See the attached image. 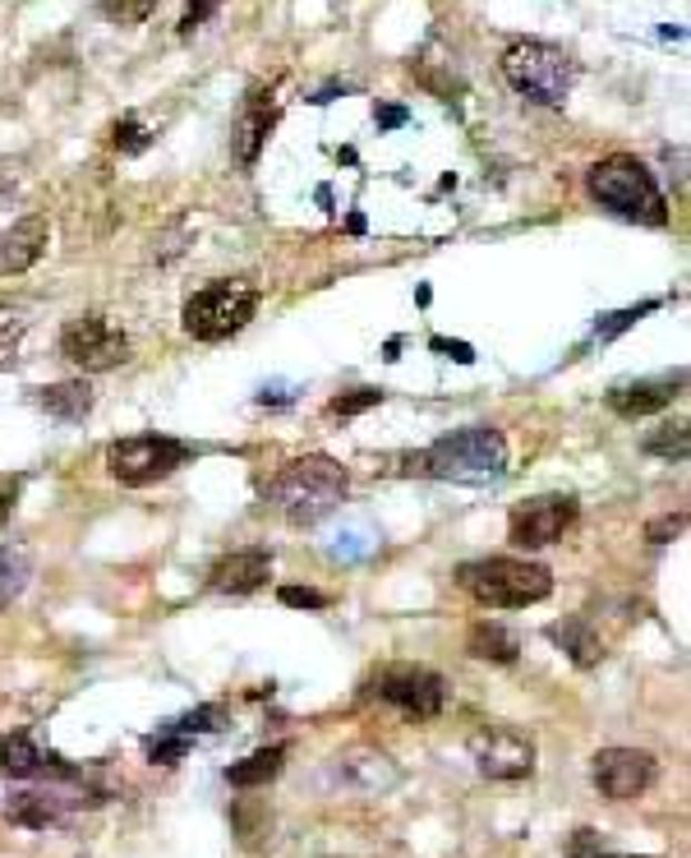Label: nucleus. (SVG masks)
Masks as SVG:
<instances>
[{
  "label": "nucleus",
  "mask_w": 691,
  "mask_h": 858,
  "mask_svg": "<svg viewBox=\"0 0 691 858\" xmlns=\"http://www.w3.org/2000/svg\"><path fill=\"white\" fill-rule=\"evenodd\" d=\"M345 489H351V480H345V471L332 462V457L309 452V457H296V462H287L272 476L268 499L291 527H313V522H323L328 512L341 508Z\"/></svg>",
  "instance_id": "1"
},
{
  "label": "nucleus",
  "mask_w": 691,
  "mask_h": 858,
  "mask_svg": "<svg viewBox=\"0 0 691 858\" xmlns=\"http://www.w3.org/2000/svg\"><path fill=\"white\" fill-rule=\"evenodd\" d=\"M379 126H383V130L405 126V107H379Z\"/></svg>",
  "instance_id": "35"
},
{
  "label": "nucleus",
  "mask_w": 691,
  "mask_h": 858,
  "mask_svg": "<svg viewBox=\"0 0 691 858\" xmlns=\"http://www.w3.org/2000/svg\"><path fill=\"white\" fill-rule=\"evenodd\" d=\"M190 448L167 439V435H134V439H116L107 448V467L120 485H157L167 480L176 467H184Z\"/></svg>",
  "instance_id": "8"
},
{
  "label": "nucleus",
  "mask_w": 691,
  "mask_h": 858,
  "mask_svg": "<svg viewBox=\"0 0 691 858\" xmlns=\"http://www.w3.org/2000/svg\"><path fill=\"white\" fill-rule=\"evenodd\" d=\"M47 236H51L47 218H23L10 231H0V278H14V272L33 268L47 250Z\"/></svg>",
  "instance_id": "15"
},
{
  "label": "nucleus",
  "mask_w": 691,
  "mask_h": 858,
  "mask_svg": "<svg viewBox=\"0 0 691 858\" xmlns=\"http://www.w3.org/2000/svg\"><path fill=\"white\" fill-rule=\"evenodd\" d=\"M254 315H259V287H249L240 278H222L184 300L180 323L194 342H222V337H236Z\"/></svg>",
  "instance_id": "6"
},
{
  "label": "nucleus",
  "mask_w": 691,
  "mask_h": 858,
  "mask_svg": "<svg viewBox=\"0 0 691 858\" xmlns=\"http://www.w3.org/2000/svg\"><path fill=\"white\" fill-rule=\"evenodd\" d=\"M60 356L83 375H102L130 360V337L120 332L107 315H79L60 328Z\"/></svg>",
  "instance_id": "7"
},
{
  "label": "nucleus",
  "mask_w": 691,
  "mask_h": 858,
  "mask_svg": "<svg viewBox=\"0 0 691 858\" xmlns=\"http://www.w3.org/2000/svg\"><path fill=\"white\" fill-rule=\"evenodd\" d=\"M227 725V711L222 707H199V711H190L184 720H176V725H167V734H212V729H222Z\"/></svg>",
  "instance_id": "27"
},
{
  "label": "nucleus",
  "mask_w": 691,
  "mask_h": 858,
  "mask_svg": "<svg viewBox=\"0 0 691 858\" xmlns=\"http://www.w3.org/2000/svg\"><path fill=\"white\" fill-rule=\"evenodd\" d=\"M457 587L470 600L489 605V609H525V605H540L553 591V572L544 563L498 555V559L461 563L457 568Z\"/></svg>",
  "instance_id": "2"
},
{
  "label": "nucleus",
  "mask_w": 691,
  "mask_h": 858,
  "mask_svg": "<svg viewBox=\"0 0 691 858\" xmlns=\"http://www.w3.org/2000/svg\"><path fill=\"white\" fill-rule=\"evenodd\" d=\"M379 402H383V388H355V392H341V397H332V402H328V411H332V416H360V411L379 407Z\"/></svg>",
  "instance_id": "28"
},
{
  "label": "nucleus",
  "mask_w": 691,
  "mask_h": 858,
  "mask_svg": "<svg viewBox=\"0 0 691 858\" xmlns=\"http://www.w3.org/2000/svg\"><path fill=\"white\" fill-rule=\"evenodd\" d=\"M438 351H452V360H461V365H470L475 356H470V347H461V342H433Z\"/></svg>",
  "instance_id": "36"
},
{
  "label": "nucleus",
  "mask_w": 691,
  "mask_h": 858,
  "mask_svg": "<svg viewBox=\"0 0 691 858\" xmlns=\"http://www.w3.org/2000/svg\"><path fill=\"white\" fill-rule=\"evenodd\" d=\"M687 443H691V439H687V420H673V425L664 420V425H654V429H650L641 448H645L650 457H678V462H682V457H687Z\"/></svg>",
  "instance_id": "24"
},
{
  "label": "nucleus",
  "mask_w": 691,
  "mask_h": 858,
  "mask_svg": "<svg viewBox=\"0 0 691 858\" xmlns=\"http://www.w3.org/2000/svg\"><path fill=\"white\" fill-rule=\"evenodd\" d=\"M465 651L475 656V660H493V665H512L521 656V637L512 628H502L493 619H480V623H470L465 632Z\"/></svg>",
  "instance_id": "17"
},
{
  "label": "nucleus",
  "mask_w": 691,
  "mask_h": 858,
  "mask_svg": "<svg viewBox=\"0 0 691 858\" xmlns=\"http://www.w3.org/2000/svg\"><path fill=\"white\" fill-rule=\"evenodd\" d=\"M682 522H687L682 512H678V517H659V522H650V527H645V536H650L654 545H664L669 536H678V531H682Z\"/></svg>",
  "instance_id": "34"
},
{
  "label": "nucleus",
  "mask_w": 691,
  "mask_h": 858,
  "mask_svg": "<svg viewBox=\"0 0 691 858\" xmlns=\"http://www.w3.org/2000/svg\"><path fill=\"white\" fill-rule=\"evenodd\" d=\"M687 383V370L678 375H659V379H637V383H618L609 388V411L637 420V416H650V411H664L673 397L682 392Z\"/></svg>",
  "instance_id": "13"
},
{
  "label": "nucleus",
  "mask_w": 691,
  "mask_h": 858,
  "mask_svg": "<svg viewBox=\"0 0 691 858\" xmlns=\"http://www.w3.org/2000/svg\"><path fill=\"white\" fill-rule=\"evenodd\" d=\"M281 605H296V609H328V596H323V591H304V587H281Z\"/></svg>",
  "instance_id": "32"
},
{
  "label": "nucleus",
  "mask_w": 691,
  "mask_h": 858,
  "mask_svg": "<svg viewBox=\"0 0 691 858\" xmlns=\"http://www.w3.org/2000/svg\"><path fill=\"white\" fill-rule=\"evenodd\" d=\"M641 858H645V854H641Z\"/></svg>",
  "instance_id": "38"
},
{
  "label": "nucleus",
  "mask_w": 691,
  "mask_h": 858,
  "mask_svg": "<svg viewBox=\"0 0 691 858\" xmlns=\"http://www.w3.org/2000/svg\"><path fill=\"white\" fill-rule=\"evenodd\" d=\"M212 10H217V0H190V6H184V19H180V33H194V28H199Z\"/></svg>",
  "instance_id": "33"
},
{
  "label": "nucleus",
  "mask_w": 691,
  "mask_h": 858,
  "mask_svg": "<svg viewBox=\"0 0 691 858\" xmlns=\"http://www.w3.org/2000/svg\"><path fill=\"white\" fill-rule=\"evenodd\" d=\"M272 126H277V107H272L263 93H254V102L244 107L240 126H236V158H240L244 167H254V162H259V152H263Z\"/></svg>",
  "instance_id": "16"
},
{
  "label": "nucleus",
  "mask_w": 691,
  "mask_h": 858,
  "mask_svg": "<svg viewBox=\"0 0 691 858\" xmlns=\"http://www.w3.org/2000/svg\"><path fill=\"white\" fill-rule=\"evenodd\" d=\"M268 577H272V555H268V549H236V555H227L222 563L212 568V591L249 596V591H259Z\"/></svg>",
  "instance_id": "14"
},
{
  "label": "nucleus",
  "mask_w": 691,
  "mask_h": 858,
  "mask_svg": "<svg viewBox=\"0 0 691 858\" xmlns=\"http://www.w3.org/2000/svg\"><path fill=\"white\" fill-rule=\"evenodd\" d=\"M28 577H33V568H28V555L14 545H0V609H10L23 587H28Z\"/></svg>",
  "instance_id": "23"
},
{
  "label": "nucleus",
  "mask_w": 691,
  "mask_h": 858,
  "mask_svg": "<svg viewBox=\"0 0 691 858\" xmlns=\"http://www.w3.org/2000/svg\"><path fill=\"white\" fill-rule=\"evenodd\" d=\"M47 766H51V761L33 748V739H28V734H6V739H0V771H6V776L28 780V776H42Z\"/></svg>",
  "instance_id": "22"
},
{
  "label": "nucleus",
  "mask_w": 691,
  "mask_h": 858,
  "mask_svg": "<svg viewBox=\"0 0 691 858\" xmlns=\"http://www.w3.org/2000/svg\"><path fill=\"white\" fill-rule=\"evenodd\" d=\"M568 854H572V858H604L609 845L600 840V831H577V836L568 840Z\"/></svg>",
  "instance_id": "31"
},
{
  "label": "nucleus",
  "mask_w": 691,
  "mask_h": 858,
  "mask_svg": "<svg viewBox=\"0 0 691 858\" xmlns=\"http://www.w3.org/2000/svg\"><path fill=\"white\" fill-rule=\"evenodd\" d=\"M502 79H508L530 102L562 107L572 93V83H577V60L553 42L525 38V42H512L508 51H502Z\"/></svg>",
  "instance_id": "5"
},
{
  "label": "nucleus",
  "mask_w": 691,
  "mask_h": 858,
  "mask_svg": "<svg viewBox=\"0 0 691 858\" xmlns=\"http://www.w3.org/2000/svg\"><path fill=\"white\" fill-rule=\"evenodd\" d=\"M111 139H116V148H120V152H143V148L152 143V139H148V130L139 126V120H134V116H124V120H120V126L111 130Z\"/></svg>",
  "instance_id": "30"
},
{
  "label": "nucleus",
  "mask_w": 691,
  "mask_h": 858,
  "mask_svg": "<svg viewBox=\"0 0 691 858\" xmlns=\"http://www.w3.org/2000/svg\"><path fill=\"white\" fill-rule=\"evenodd\" d=\"M19 342H23V319L10 305H0V370H10L19 360Z\"/></svg>",
  "instance_id": "25"
},
{
  "label": "nucleus",
  "mask_w": 691,
  "mask_h": 858,
  "mask_svg": "<svg viewBox=\"0 0 691 858\" xmlns=\"http://www.w3.org/2000/svg\"><path fill=\"white\" fill-rule=\"evenodd\" d=\"M281 766H287V748L272 744V748H259V752H249L244 761H236L231 771H227V780H231L236 789H263L268 780L281 776Z\"/></svg>",
  "instance_id": "19"
},
{
  "label": "nucleus",
  "mask_w": 691,
  "mask_h": 858,
  "mask_svg": "<svg viewBox=\"0 0 691 858\" xmlns=\"http://www.w3.org/2000/svg\"><path fill=\"white\" fill-rule=\"evenodd\" d=\"M594 789L604 794L613 804H632L654 785V757L650 752H637V748H604L594 752Z\"/></svg>",
  "instance_id": "11"
},
{
  "label": "nucleus",
  "mask_w": 691,
  "mask_h": 858,
  "mask_svg": "<svg viewBox=\"0 0 691 858\" xmlns=\"http://www.w3.org/2000/svg\"><path fill=\"white\" fill-rule=\"evenodd\" d=\"M38 407H42L47 416H56V420L74 425V420H83V416L92 411V388H88L83 379H74V383H51V388L38 392Z\"/></svg>",
  "instance_id": "18"
},
{
  "label": "nucleus",
  "mask_w": 691,
  "mask_h": 858,
  "mask_svg": "<svg viewBox=\"0 0 691 858\" xmlns=\"http://www.w3.org/2000/svg\"><path fill=\"white\" fill-rule=\"evenodd\" d=\"M373 692L415 720H433L448 707V679L429 665H388L373 679Z\"/></svg>",
  "instance_id": "9"
},
{
  "label": "nucleus",
  "mask_w": 691,
  "mask_h": 858,
  "mask_svg": "<svg viewBox=\"0 0 691 858\" xmlns=\"http://www.w3.org/2000/svg\"><path fill=\"white\" fill-rule=\"evenodd\" d=\"M10 508H14V485H6V480H0V522H6V517H10Z\"/></svg>",
  "instance_id": "37"
},
{
  "label": "nucleus",
  "mask_w": 691,
  "mask_h": 858,
  "mask_svg": "<svg viewBox=\"0 0 691 858\" xmlns=\"http://www.w3.org/2000/svg\"><path fill=\"white\" fill-rule=\"evenodd\" d=\"M157 10V0H102V14L120 28H139Z\"/></svg>",
  "instance_id": "26"
},
{
  "label": "nucleus",
  "mask_w": 691,
  "mask_h": 858,
  "mask_svg": "<svg viewBox=\"0 0 691 858\" xmlns=\"http://www.w3.org/2000/svg\"><path fill=\"white\" fill-rule=\"evenodd\" d=\"M70 804H79V799H66V794H56V789H47V794H19V799L6 808V817L19 821V826H47V821H56L60 812H66Z\"/></svg>",
  "instance_id": "21"
},
{
  "label": "nucleus",
  "mask_w": 691,
  "mask_h": 858,
  "mask_svg": "<svg viewBox=\"0 0 691 858\" xmlns=\"http://www.w3.org/2000/svg\"><path fill=\"white\" fill-rule=\"evenodd\" d=\"M420 467L438 480H457V485H489L508 471V439L498 435L493 425H470V429H457V435L438 439Z\"/></svg>",
  "instance_id": "4"
},
{
  "label": "nucleus",
  "mask_w": 691,
  "mask_h": 858,
  "mask_svg": "<svg viewBox=\"0 0 691 858\" xmlns=\"http://www.w3.org/2000/svg\"><path fill=\"white\" fill-rule=\"evenodd\" d=\"M184 752H190V739H184V734H162V739L148 744V761H152V766H171V761H180Z\"/></svg>",
  "instance_id": "29"
},
{
  "label": "nucleus",
  "mask_w": 691,
  "mask_h": 858,
  "mask_svg": "<svg viewBox=\"0 0 691 858\" xmlns=\"http://www.w3.org/2000/svg\"><path fill=\"white\" fill-rule=\"evenodd\" d=\"M553 637H558V647L572 656V665H581V669H594L604 660V641H600V632H590V623L585 619H568V623H558L553 628Z\"/></svg>",
  "instance_id": "20"
},
{
  "label": "nucleus",
  "mask_w": 691,
  "mask_h": 858,
  "mask_svg": "<svg viewBox=\"0 0 691 858\" xmlns=\"http://www.w3.org/2000/svg\"><path fill=\"white\" fill-rule=\"evenodd\" d=\"M577 522V499L568 495H544V499H530L512 512V545L517 549H544L553 540H562Z\"/></svg>",
  "instance_id": "12"
},
{
  "label": "nucleus",
  "mask_w": 691,
  "mask_h": 858,
  "mask_svg": "<svg viewBox=\"0 0 691 858\" xmlns=\"http://www.w3.org/2000/svg\"><path fill=\"white\" fill-rule=\"evenodd\" d=\"M470 761L484 780H525L535 771V744L512 725H480L470 734Z\"/></svg>",
  "instance_id": "10"
},
{
  "label": "nucleus",
  "mask_w": 691,
  "mask_h": 858,
  "mask_svg": "<svg viewBox=\"0 0 691 858\" xmlns=\"http://www.w3.org/2000/svg\"><path fill=\"white\" fill-rule=\"evenodd\" d=\"M590 194L627 222H645V227L669 222V203L659 194L650 167L641 158H632V152H613V158L594 162L590 167Z\"/></svg>",
  "instance_id": "3"
}]
</instances>
